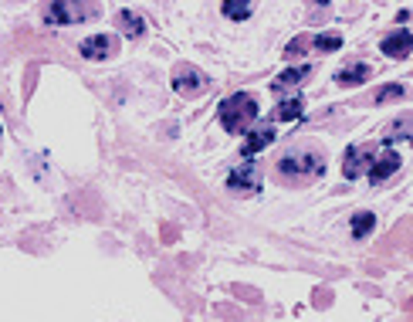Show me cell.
<instances>
[{
  "label": "cell",
  "instance_id": "4",
  "mask_svg": "<svg viewBox=\"0 0 413 322\" xmlns=\"http://www.w3.org/2000/svg\"><path fill=\"white\" fill-rule=\"evenodd\" d=\"M173 92H180V95H200L210 88V79H206L200 68H193V65H180V68H173Z\"/></svg>",
  "mask_w": 413,
  "mask_h": 322
},
{
  "label": "cell",
  "instance_id": "5",
  "mask_svg": "<svg viewBox=\"0 0 413 322\" xmlns=\"http://www.w3.org/2000/svg\"><path fill=\"white\" fill-rule=\"evenodd\" d=\"M258 187H261V173L254 163H241L237 170L227 173V190H234V193H251Z\"/></svg>",
  "mask_w": 413,
  "mask_h": 322
},
{
  "label": "cell",
  "instance_id": "15",
  "mask_svg": "<svg viewBox=\"0 0 413 322\" xmlns=\"http://www.w3.org/2000/svg\"><path fill=\"white\" fill-rule=\"evenodd\" d=\"M302 112H305V102H302V99H288V102H282V106L275 108L271 119H275V122H288V119H298Z\"/></svg>",
  "mask_w": 413,
  "mask_h": 322
},
{
  "label": "cell",
  "instance_id": "13",
  "mask_svg": "<svg viewBox=\"0 0 413 322\" xmlns=\"http://www.w3.org/2000/svg\"><path fill=\"white\" fill-rule=\"evenodd\" d=\"M373 72H369V65H353V68H346V72H339L336 81L342 85V88H356V85H362V81L369 79Z\"/></svg>",
  "mask_w": 413,
  "mask_h": 322
},
{
  "label": "cell",
  "instance_id": "11",
  "mask_svg": "<svg viewBox=\"0 0 413 322\" xmlns=\"http://www.w3.org/2000/svg\"><path fill=\"white\" fill-rule=\"evenodd\" d=\"M383 54H389V58H407L410 54V31L407 27L393 31L387 41H383Z\"/></svg>",
  "mask_w": 413,
  "mask_h": 322
},
{
  "label": "cell",
  "instance_id": "16",
  "mask_svg": "<svg viewBox=\"0 0 413 322\" xmlns=\"http://www.w3.org/2000/svg\"><path fill=\"white\" fill-rule=\"evenodd\" d=\"M311 48H315V51H322V54L339 51V48H342V38L332 34V31H329V34H315V38H311Z\"/></svg>",
  "mask_w": 413,
  "mask_h": 322
},
{
  "label": "cell",
  "instance_id": "18",
  "mask_svg": "<svg viewBox=\"0 0 413 322\" xmlns=\"http://www.w3.org/2000/svg\"><path fill=\"white\" fill-rule=\"evenodd\" d=\"M311 48V38L309 34H298V38H291L288 45H284V58H298V54H305Z\"/></svg>",
  "mask_w": 413,
  "mask_h": 322
},
{
  "label": "cell",
  "instance_id": "10",
  "mask_svg": "<svg viewBox=\"0 0 413 322\" xmlns=\"http://www.w3.org/2000/svg\"><path fill=\"white\" fill-rule=\"evenodd\" d=\"M309 75H311V68H309V65H298V68H284L282 75H278V79L271 81V88H275V92L282 95V92H288V88L302 85V81L309 79Z\"/></svg>",
  "mask_w": 413,
  "mask_h": 322
},
{
  "label": "cell",
  "instance_id": "8",
  "mask_svg": "<svg viewBox=\"0 0 413 322\" xmlns=\"http://www.w3.org/2000/svg\"><path fill=\"white\" fill-rule=\"evenodd\" d=\"M400 170V153H393V150H383L376 160L369 163V184H383V180H389L393 173Z\"/></svg>",
  "mask_w": 413,
  "mask_h": 322
},
{
  "label": "cell",
  "instance_id": "17",
  "mask_svg": "<svg viewBox=\"0 0 413 322\" xmlns=\"http://www.w3.org/2000/svg\"><path fill=\"white\" fill-rule=\"evenodd\" d=\"M220 10H224V17H234V21H244V17H251V3H248V0H227Z\"/></svg>",
  "mask_w": 413,
  "mask_h": 322
},
{
  "label": "cell",
  "instance_id": "6",
  "mask_svg": "<svg viewBox=\"0 0 413 322\" xmlns=\"http://www.w3.org/2000/svg\"><path fill=\"white\" fill-rule=\"evenodd\" d=\"M373 146H349L346 150V163H342V177L346 180H356L362 177V170H369V163H373Z\"/></svg>",
  "mask_w": 413,
  "mask_h": 322
},
{
  "label": "cell",
  "instance_id": "19",
  "mask_svg": "<svg viewBox=\"0 0 413 322\" xmlns=\"http://www.w3.org/2000/svg\"><path fill=\"white\" fill-rule=\"evenodd\" d=\"M407 136H410V115H400L393 129H387V139H407Z\"/></svg>",
  "mask_w": 413,
  "mask_h": 322
},
{
  "label": "cell",
  "instance_id": "14",
  "mask_svg": "<svg viewBox=\"0 0 413 322\" xmlns=\"http://www.w3.org/2000/svg\"><path fill=\"white\" fill-rule=\"evenodd\" d=\"M373 227H376V214H369V211H359V214L353 217V238H356V241L369 238V234H373Z\"/></svg>",
  "mask_w": 413,
  "mask_h": 322
},
{
  "label": "cell",
  "instance_id": "7",
  "mask_svg": "<svg viewBox=\"0 0 413 322\" xmlns=\"http://www.w3.org/2000/svg\"><path fill=\"white\" fill-rule=\"evenodd\" d=\"M115 48H119V41L112 34H95V38H88V41L78 45L81 58H88V61H105V58L115 54Z\"/></svg>",
  "mask_w": 413,
  "mask_h": 322
},
{
  "label": "cell",
  "instance_id": "2",
  "mask_svg": "<svg viewBox=\"0 0 413 322\" xmlns=\"http://www.w3.org/2000/svg\"><path fill=\"white\" fill-rule=\"evenodd\" d=\"M278 177H282L284 184H309L315 177H322L325 173V160H322V153H288L278 160Z\"/></svg>",
  "mask_w": 413,
  "mask_h": 322
},
{
  "label": "cell",
  "instance_id": "12",
  "mask_svg": "<svg viewBox=\"0 0 413 322\" xmlns=\"http://www.w3.org/2000/svg\"><path fill=\"white\" fill-rule=\"evenodd\" d=\"M119 31L126 34V38H132V41H139L143 34H146V21L139 17V14H132V10H119Z\"/></svg>",
  "mask_w": 413,
  "mask_h": 322
},
{
  "label": "cell",
  "instance_id": "9",
  "mask_svg": "<svg viewBox=\"0 0 413 322\" xmlns=\"http://www.w3.org/2000/svg\"><path fill=\"white\" fill-rule=\"evenodd\" d=\"M275 143V129L271 126H264V129H258V133H248V139H244V146H241V156L244 160H251L254 153H261L264 146H271Z\"/></svg>",
  "mask_w": 413,
  "mask_h": 322
},
{
  "label": "cell",
  "instance_id": "1",
  "mask_svg": "<svg viewBox=\"0 0 413 322\" xmlns=\"http://www.w3.org/2000/svg\"><path fill=\"white\" fill-rule=\"evenodd\" d=\"M258 119V99L251 92H234L231 99L220 102V126L227 133H248Z\"/></svg>",
  "mask_w": 413,
  "mask_h": 322
},
{
  "label": "cell",
  "instance_id": "3",
  "mask_svg": "<svg viewBox=\"0 0 413 322\" xmlns=\"http://www.w3.org/2000/svg\"><path fill=\"white\" fill-rule=\"evenodd\" d=\"M95 14H99V3H65V0H58V3L44 7V24H81Z\"/></svg>",
  "mask_w": 413,
  "mask_h": 322
},
{
  "label": "cell",
  "instance_id": "20",
  "mask_svg": "<svg viewBox=\"0 0 413 322\" xmlns=\"http://www.w3.org/2000/svg\"><path fill=\"white\" fill-rule=\"evenodd\" d=\"M403 85H383L380 92H376V102H389V99H403Z\"/></svg>",
  "mask_w": 413,
  "mask_h": 322
},
{
  "label": "cell",
  "instance_id": "21",
  "mask_svg": "<svg viewBox=\"0 0 413 322\" xmlns=\"http://www.w3.org/2000/svg\"><path fill=\"white\" fill-rule=\"evenodd\" d=\"M234 292H241V298H244V302H258V292H254V289H244V285H234Z\"/></svg>",
  "mask_w": 413,
  "mask_h": 322
}]
</instances>
